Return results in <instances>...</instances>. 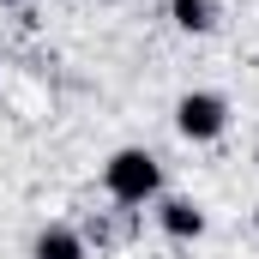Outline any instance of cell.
Here are the masks:
<instances>
[{"label":"cell","mask_w":259,"mask_h":259,"mask_svg":"<svg viewBox=\"0 0 259 259\" xmlns=\"http://www.w3.org/2000/svg\"><path fill=\"white\" fill-rule=\"evenodd\" d=\"M103 187H109L115 205H145V199H157V187H163V169H157L151 151L127 145V151H115L103 163Z\"/></svg>","instance_id":"1"},{"label":"cell","mask_w":259,"mask_h":259,"mask_svg":"<svg viewBox=\"0 0 259 259\" xmlns=\"http://www.w3.org/2000/svg\"><path fill=\"white\" fill-rule=\"evenodd\" d=\"M175 127H181V139L205 145V139H217V133L229 127V103H223L217 91H187V97L175 103Z\"/></svg>","instance_id":"2"},{"label":"cell","mask_w":259,"mask_h":259,"mask_svg":"<svg viewBox=\"0 0 259 259\" xmlns=\"http://www.w3.org/2000/svg\"><path fill=\"white\" fill-rule=\"evenodd\" d=\"M36 259H91V247H84V235L78 229H66V223H49L42 235H36V247H30Z\"/></svg>","instance_id":"3"},{"label":"cell","mask_w":259,"mask_h":259,"mask_svg":"<svg viewBox=\"0 0 259 259\" xmlns=\"http://www.w3.org/2000/svg\"><path fill=\"white\" fill-rule=\"evenodd\" d=\"M157 223H163V229H169L175 241H187V235H205V211H199L193 199H163Z\"/></svg>","instance_id":"4"},{"label":"cell","mask_w":259,"mask_h":259,"mask_svg":"<svg viewBox=\"0 0 259 259\" xmlns=\"http://www.w3.org/2000/svg\"><path fill=\"white\" fill-rule=\"evenodd\" d=\"M169 18H175L181 30L205 36V30H217V0H169Z\"/></svg>","instance_id":"5"},{"label":"cell","mask_w":259,"mask_h":259,"mask_svg":"<svg viewBox=\"0 0 259 259\" xmlns=\"http://www.w3.org/2000/svg\"><path fill=\"white\" fill-rule=\"evenodd\" d=\"M0 6H24V0H0Z\"/></svg>","instance_id":"6"}]
</instances>
